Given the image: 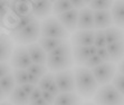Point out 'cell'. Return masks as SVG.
Returning a JSON list of instances; mask_svg holds the SVG:
<instances>
[{"label":"cell","mask_w":124,"mask_h":105,"mask_svg":"<svg viewBox=\"0 0 124 105\" xmlns=\"http://www.w3.org/2000/svg\"><path fill=\"white\" fill-rule=\"evenodd\" d=\"M15 87H16V84H15L12 73L7 74L6 76H3L2 78L0 79V88L2 90V92L5 93L6 96L10 95V93L14 90Z\"/></svg>","instance_id":"25"},{"label":"cell","mask_w":124,"mask_h":105,"mask_svg":"<svg viewBox=\"0 0 124 105\" xmlns=\"http://www.w3.org/2000/svg\"><path fill=\"white\" fill-rule=\"evenodd\" d=\"M72 57L73 61L77 66H83L84 63L91 57L88 47L72 46Z\"/></svg>","instance_id":"19"},{"label":"cell","mask_w":124,"mask_h":105,"mask_svg":"<svg viewBox=\"0 0 124 105\" xmlns=\"http://www.w3.org/2000/svg\"><path fill=\"white\" fill-rule=\"evenodd\" d=\"M116 69H117V73L118 74L123 75V60L118 61V65H117V67H116Z\"/></svg>","instance_id":"44"},{"label":"cell","mask_w":124,"mask_h":105,"mask_svg":"<svg viewBox=\"0 0 124 105\" xmlns=\"http://www.w3.org/2000/svg\"><path fill=\"white\" fill-rule=\"evenodd\" d=\"M27 50H28L29 57L31 60L32 64H37V65H45L46 64V52L41 49V47L37 44H30L28 46H26Z\"/></svg>","instance_id":"16"},{"label":"cell","mask_w":124,"mask_h":105,"mask_svg":"<svg viewBox=\"0 0 124 105\" xmlns=\"http://www.w3.org/2000/svg\"><path fill=\"white\" fill-rule=\"evenodd\" d=\"M93 20H94V30H105L112 26L113 23L110 10L93 11Z\"/></svg>","instance_id":"12"},{"label":"cell","mask_w":124,"mask_h":105,"mask_svg":"<svg viewBox=\"0 0 124 105\" xmlns=\"http://www.w3.org/2000/svg\"><path fill=\"white\" fill-rule=\"evenodd\" d=\"M8 102L12 105H28L29 96L25 94V92L21 90L20 86H16L9 95Z\"/></svg>","instance_id":"21"},{"label":"cell","mask_w":124,"mask_h":105,"mask_svg":"<svg viewBox=\"0 0 124 105\" xmlns=\"http://www.w3.org/2000/svg\"><path fill=\"white\" fill-rule=\"evenodd\" d=\"M77 18L78 10H75V9H72V10L64 12L62 15L56 16V19L61 22V25L66 29L68 34L74 32L77 29Z\"/></svg>","instance_id":"10"},{"label":"cell","mask_w":124,"mask_h":105,"mask_svg":"<svg viewBox=\"0 0 124 105\" xmlns=\"http://www.w3.org/2000/svg\"><path fill=\"white\" fill-rule=\"evenodd\" d=\"M91 72L98 86H103L111 83L113 76L116 73V65L114 63H102L101 65L91 69Z\"/></svg>","instance_id":"6"},{"label":"cell","mask_w":124,"mask_h":105,"mask_svg":"<svg viewBox=\"0 0 124 105\" xmlns=\"http://www.w3.org/2000/svg\"><path fill=\"white\" fill-rule=\"evenodd\" d=\"M12 39L7 34H0V63H7L11 57Z\"/></svg>","instance_id":"15"},{"label":"cell","mask_w":124,"mask_h":105,"mask_svg":"<svg viewBox=\"0 0 124 105\" xmlns=\"http://www.w3.org/2000/svg\"><path fill=\"white\" fill-rule=\"evenodd\" d=\"M110 84L117 90L118 93L123 95V92H124L123 75H121V74H118V73H115V75L113 76V78H112V81H111Z\"/></svg>","instance_id":"33"},{"label":"cell","mask_w":124,"mask_h":105,"mask_svg":"<svg viewBox=\"0 0 124 105\" xmlns=\"http://www.w3.org/2000/svg\"><path fill=\"white\" fill-rule=\"evenodd\" d=\"M41 98L46 103H48L49 105H53V103L55 101V96L53 94H50L49 92H47V90H41Z\"/></svg>","instance_id":"37"},{"label":"cell","mask_w":124,"mask_h":105,"mask_svg":"<svg viewBox=\"0 0 124 105\" xmlns=\"http://www.w3.org/2000/svg\"><path fill=\"white\" fill-rule=\"evenodd\" d=\"M82 105H95V104L92 103V102H86V103H84V104H82Z\"/></svg>","instance_id":"48"},{"label":"cell","mask_w":124,"mask_h":105,"mask_svg":"<svg viewBox=\"0 0 124 105\" xmlns=\"http://www.w3.org/2000/svg\"><path fill=\"white\" fill-rule=\"evenodd\" d=\"M35 20H37V19L34 17L32 14H29V15L23 16V17L20 18H15L12 22H10V27H9L10 35H14L16 32L20 31L21 29H23L25 27H27L29 23H31Z\"/></svg>","instance_id":"18"},{"label":"cell","mask_w":124,"mask_h":105,"mask_svg":"<svg viewBox=\"0 0 124 105\" xmlns=\"http://www.w3.org/2000/svg\"><path fill=\"white\" fill-rule=\"evenodd\" d=\"M73 65L74 61L72 57V45L67 39L46 55L45 66L47 70H50V73H58L70 69Z\"/></svg>","instance_id":"1"},{"label":"cell","mask_w":124,"mask_h":105,"mask_svg":"<svg viewBox=\"0 0 124 105\" xmlns=\"http://www.w3.org/2000/svg\"><path fill=\"white\" fill-rule=\"evenodd\" d=\"M40 97H41V90L36 86V87L34 88V90L31 92V94L29 95V103L34 102V101H37V99H39Z\"/></svg>","instance_id":"38"},{"label":"cell","mask_w":124,"mask_h":105,"mask_svg":"<svg viewBox=\"0 0 124 105\" xmlns=\"http://www.w3.org/2000/svg\"><path fill=\"white\" fill-rule=\"evenodd\" d=\"M102 63H103V61L98 58L96 55H94V56H91L90 58L84 63L83 67L88 68V69H93L94 67H96V66H98V65H101Z\"/></svg>","instance_id":"34"},{"label":"cell","mask_w":124,"mask_h":105,"mask_svg":"<svg viewBox=\"0 0 124 105\" xmlns=\"http://www.w3.org/2000/svg\"><path fill=\"white\" fill-rule=\"evenodd\" d=\"M37 44L41 47V49L44 52L48 54L52 50H54L56 47H58L59 45L63 43V39H54V38H45V37H39Z\"/></svg>","instance_id":"23"},{"label":"cell","mask_w":124,"mask_h":105,"mask_svg":"<svg viewBox=\"0 0 124 105\" xmlns=\"http://www.w3.org/2000/svg\"><path fill=\"white\" fill-rule=\"evenodd\" d=\"M11 66L8 63H0V79L2 78L3 76H6L7 74L11 73Z\"/></svg>","instance_id":"36"},{"label":"cell","mask_w":124,"mask_h":105,"mask_svg":"<svg viewBox=\"0 0 124 105\" xmlns=\"http://www.w3.org/2000/svg\"><path fill=\"white\" fill-rule=\"evenodd\" d=\"M28 75H27V78H28V84L32 85V86H37L38 85V82H39V79L37 78V77H35L34 75H31V74L27 73Z\"/></svg>","instance_id":"42"},{"label":"cell","mask_w":124,"mask_h":105,"mask_svg":"<svg viewBox=\"0 0 124 105\" xmlns=\"http://www.w3.org/2000/svg\"><path fill=\"white\" fill-rule=\"evenodd\" d=\"M112 22L115 23L116 27H123L124 22V7L122 1H116L112 5V8L110 10Z\"/></svg>","instance_id":"20"},{"label":"cell","mask_w":124,"mask_h":105,"mask_svg":"<svg viewBox=\"0 0 124 105\" xmlns=\"http://www.w3.org/2000/svg\"><path fill=\"white\" fill-rule=\"evenodd\" d=\"M9 17V1H0V27L7 22Z\"/></svg>","instance_id":"32"},{"label":"cell","mask_w":124,"mask_h":105,"mask_svg":"<svg viewBox=\"0 0 124 105\" xmlns=\"http://www.w3.org/2000/svg\"><path fill=\"white\" fill-rule=\"evenodd\" d=\"M77 29L78 30H94L93 11L88 7H85V8L81 9L78 11Z\"/></svg>","instance_id":"13"},{"label":"cell","mask_w":124,"mask_h":105,"mask_svg":"<svg viewBox=\"0 0 124 105\" xmlns=\"http://www.w3.org/2000/svg\"><path fill=\"white\" fill-rule=\"evenodd\" d=\"M96 56H97L103 63H111L110 56H108V52H107L106 48H98L97 52H96Z\"/></svg>","instance_id":"35"},{"label":"cell","mask_w":124,"mask_h":105,"mask_svg":"<svg viewBox=\"0 0 124 105\" xmlns=\"http://www.w3.org/2000/svg\"><path fill=\"white\" fill-rule=\"evenodd\" d=\"M69 36L70 35L56 19V17H48L40 22V37L66 40Z\"/></svg>","instance_id":"4"},{"label":"cell","mask_w":124,"mask_h":105,"mask_svg":"<svg viewBox=\"0 0 124 105\" xmlns=\"http://www.w3.org/2000/svg\"><path fill=\"white\" fill-rule=\"evenodd\" d=\"M12 76L15 79V84L16 86H23V85L28 83V78H27V72L26 69H14Z\"/></svg>","instance_id":"29"},{"label":"cell","mask_w":124,"mask_h":105,"mask_svg":"<svg viewBox=\"0 0 124 105\" xmlns=\"http://www.w3.org/2000/svg\"><path fill=\"white\" fill-rule=\"evenodd\" d=\"M20 87H21V90L25 92V94H27V95L29 96V95L31 94V92L34 90V88L36 87V86H32V85H30V84H28V83H27V84L23 85V86H20Z\"/></svg>","instance_id":"41"},{"label":"cell","mask_w":124,"mask_h":105,"mask_svg":"<svg viewBox=\"0 0 124 105\" xmlns=\"http://www.w3.org/2000/svg\"><path fill=\"white\" fill-rule=\"evenodd\" d=\"M47 92H49L50 94H53L55 97L57 96L58 94H59V90H58V87H57V85H56L55 82L52 83V85L49 86V88H48V90H47Z\"/></svg>","instance_id":"40"},{"label":"cell","mask_w":124,"mask_h":105,"mask_svg":"<svg viewBox=\"0 0 124 105\" xmlns=\"http://www.w3.org/2000/svg\"><path fill=\"white\" fill-rule=\"evenodd\" d=\"M54 82V73H50V72H47L45 75L39 79L38 82L37 87L40 90H48L49 86L52 85V83Z\"/></svg>","instance_id":"30"},{"label":"cell","mask_w":124,"mask_h":105,"mask_svg":"<svg viewBox=\"0 0 124 105\" xmlns=\"http://www.w3.org/2000/svg\"><path fill=\"white\" fill-rule=\"evenodd\" d=\"M6 95H5V93L2 92V90L0 88V102H2V101H5L6 99Z\"/></svg>","instance_id":"46"},{"label":"cell","mask_w":124,"mask_h":105,"mask_svg":"<svg viewBox=\"0 0 124 105\" xmlns=\"http://www.w3.org/2000/svg\"><path fill=\"white\" fill-rule=\"evenodd\" d=\"M93 46L96 48H105L106 40H105V34L104 30H94V43Z\"/></svg>","instance_id":"31"},{"label":"cell","mask_w":124,"mask_h":105,"mask_svg":"<svg viewBox=\"0 0 124 105\" xmlns=\"http://www.w3.org/2000/svg\"><path fill=\"white\" fill-rule=\"evenodd\" d=\"M31 14L30 1H10L9 2V15L14 18H20Z\"/></svg>","instance_id":"14"},{"label":"cell","mask_w":124,"mask_h":105,"mask_svg":"<svg viewBox=\"0 0 124 105\" xmlns=\"http://www.w3.org/2000/svg\"><path fill=\"white\" fill-rule=\"evenodd\" d=\"M93 99L95 105H123V95L111 84L98 87Z\"/></svg>","instance_id":"3"},{"label":"cell","mask_w":124,"mask_h":105,"mask_svg":"<svg viewBox=\"0 0 124 105\" xmlns=\"http://www.w3.org/2000/svg\"><path fill=\"white\" fill-rule=\"evenodd\" d=\"M105 34V40H106V45H111L117 41H122V31L120 28L114 26H111L108 28L104 30Z\"/></svg>","instance_id":"24"},{"label":"cell","mask_w":124,"mask_h":105,"mask_svg":"<svg viewBox=\"0 0 124 105\" xmlns=\"http://www.w3.org/2000/svg\"><path fill=\"white\" fill-rule=\"evenodd\" d=\"M73 9V6L70 1H55L53 2V6H52V11L53 14L55 16H58V15H62L64 12H67L69 10Z\"/></svg>","instance_id":"26"},{"label":"cell","mask_w":124,"mask_h":105,"mask_svg":"<svg viewBox=\"0 0 124 105\" xmlns=\"http://www.w3.org/2000/svg\"><path fill=\"white\" fill-rule=\"evenodd\" d=\"M40 37V22L38 20L32 21L20 31L11 35V39L20 46H28L34 44Z\"/></svg>","instance_id":"5"},{"label":"cell","mask_w":124,"mask_h":105,"mask_svg":"<svg viewBox=\"0 0 124 105\" xmlns=\"http://www.w3.org/2000/svg\"><path fill=\"white\" fill-rule=\"evenodd\" d=\"M31 14L36 19H46L52 14L53 2L50 1H30Z\"/></svg>","instance_id":"11"},{"label":"cell","mask_w":124,"mask_h":105,"mask_svg":"<svg viewBox=\"0 0 124 105\" xmlns=\"http://www.w3.org/2000/svg\"><path fill=\"white\" fill-rule=\"evenodd\" d=\"M9 60H10L9 65L14 69H26L32 64L26 46H20V45L16 46L12 49L11 57Z\"/></svg>","instance_id":"7"},{"label":"cell","mask_w":124,"mask_h":105,"mask_svg":"<svg viewBox=\"0 0 124 105\" xmlns=\"http://www.w3.org/2000/svg\"><path fill=\"white\" fill-rule=\"evenodd\" d=\"M112 1H105V0H98V1H90L88 8L92 11H100V10H110L112 8Z\"/></svg>","instance_id":"27"},{"label":"cell","mask_w":124,"mask_h":105,"mask_svg":"<svg viewBox=\"0 0 124 105\" xmlns=\"http://www.w3.org/2000/svg\"><path fill=\"white\" fill-rule=\"evenodd\" d=\"M70 3L73 6V9L78 10V11L86 7V1H77V0H75V1H70Z\"/></svg>","instance_id":"39"},{"label":"cell","mask_w":124,"mask_h":105,"mask_svg":"<svg viewBox=\"0 0 124 105\" xmlns=\"http://www.w3.org/2000/svg\"><path fill=\"white\" fill-rule=\"evenodd\" d=\"M53 105H82V97L75 92L72 93H59L55 97Z\"/></svg>","instance_id":"17"},{"label":"cell","mask_w":124,"mask_h":105,"mask_svg":"<svg viewBox=\"0 0 124 105\" xmlns=\"http://www.w3.org/2000/svg\"><path fill=\"white\" fill-rule=\"evenodd\" d=\"M72 46L90 47L94 43V30H75L69 40Z\"/></svg>","instance_id":"9"},{"label":"cell","mask_w":124,"mask_h":105,"mask_svg":"<svg viewBox=\"0 0 124 105\" xmlns=\"http://www.w3.org/2000/svg\"><path fill=\"white\" fill-rule=\"evenodd\" d=\"M0 105H12L8 102V101H2V102H0Z\"/></svg>","instance_id":"47"},{"label":"cell","mask_w":124,"mask_h":105,"mask_svg":"<svg viewBox=\"0 0 124 105\" xmlns=\"http://www.w3.org/2000/svg\"><path fill=\"white\" fill-rule=\"evenodd\" d=\"M26 72L29 74L34 75L35 77H37L38 79H40L45 74L48 72L45 65H37V64H31L29 67L26 68Z\"/></svg>","instance_id":"28"},{"label":"cell","mask_w":124,"mask_h":105,"mask_svg":"<svg viewBox=\"0 0 124 105\" xmlns=\"http://www.w3.org/2000/svg\"><path fill=\"white\" fill-rule=\"evenodd\" d=\"M28 105H49L48 103H46L45 101H44L43 98H39V99H37V101H34V102H31V103H29Z\"/></svg>","instance_id":"43"},{"label":"cell","mask_w":124,"mask_h":105,"mask_svg":"<svg viewBox=\"0 0 124 105\" xmlns=\"http://www.w3.org/2000/svg\"><path fill=\"white\" fill-rule=\"evenodd\" d=\"M106 50L110 56L111 63H118L123 58V41H117L114 44L106 45Z\"/></svg>","instance_id":"22"},{"label":"cell","mask_w":124,"mask_h":105,"mask_svg":"<svg viewBox=\"0 0 124 105\" xmlns=\"http://www.w3.org/2000/svg\"><path fill=\"white\" fill-rule=\"evenodd\" d=\"M54 82L56 83L59 93H72L75 92L74 74L72 69L63 70L54 74Z\"/></svg>","instance_id":"8"},{"label":"cell","mask_w":124,"mask_h":105,"mask_svg":"<svg viewBox=\"0 0 124 105\" xmlns=\"http://www.w3.org/2000/svg\"><path fill=\"white\" fill-rule=\"evenodd\" d=\"M88 50H90V55H91V56H94V55H96L97 48H96V47H94V46L92 45V46L88 47Z\"/></svg>","instance_id":"45"},{"label":"cell","mask_w":124,"mask_h":105,"mask_svg":"<svg viewBox=\"0 0 124 105\" xmlns=\"http://www.w3.org/2000/svg\"><path fill=\"white\" fill-rule=\"evenodd\" d=\"M74 74V83H75V93L79 97L91 98L94 96L98 88V84L96 83L91 69L85 68L83 66H76L73 70Z\"/></svg>","instance_id":"2"}]
</instances>
